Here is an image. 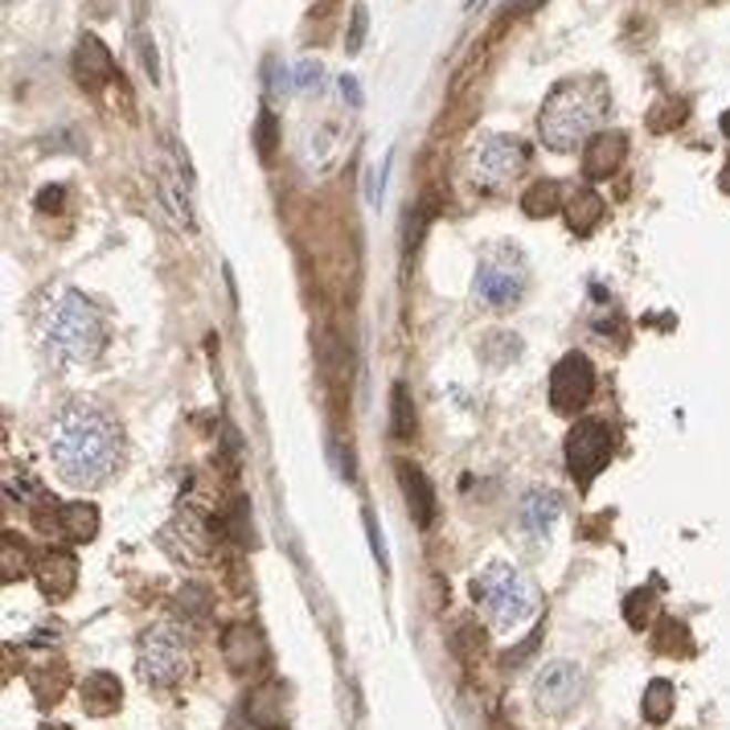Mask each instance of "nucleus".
<instances>
[{
	"label": "nucleus",
	"mask_w": 730,
	"mask_h": 730,
	"mask_svg": "<svg viewBox=\"0 0 730 730\" xmlns=\"http://www.w3.org/2000/svg\"><path fill=\"white\" fill-rule=\"evenodd\" d=\"M124 436L91 403H71L50 427V460L71 489H95L119 468Z\"/></svg>",
	"instance_id": "obj_1"
},
{
	"label": "nucleus",
	"mask_w": 730,
	"mask_h": 730,
	"mask_svg": "<svg viewBox=\"0 0 730 730\" xmlns=\"http://www.w3.org/2000/svg\"><path fill=\"white\" fill-rule=\"evenodd\" d=\"M607 107H612V91L599 74H578V79H562L542 103L538 115V136L554 153H571L575 144L591 140L599 124H604Z\"/></svg>",
	"instance_id": "obj_2"
},
{
	"label": "nucleus",
	"mask_w": 730,
	"mask_h": 730,
	"mask_svg": "<svg viewBox=\"0 0 730 730\" xmlns=\"http://www.w3.org/2000/svg\"><path fill=\"white\" fill-rule=\"evenodd\" d=\"M45 345L62 365H91L107 345L98 309L83 292H66L45 316Z\"/></svg>",
	"instance_id": "obj_3"
},
{
	"label": "nucleus",
	"mask_w": 730,
	"mask_h": 730,
	"mask_svg": "<svg viewBox=\"0 0 730 730\" xmlns=\"http://www.w3.org/2000/svg\"><path fill=\"white\" fill-rule=\"evenodd\" d=\"M472 599L497 628H521L538 612L534 583L521 575L513 562H489L472 578Z\"/></svg>",
	"instance_id": "obj_4"
},
{
	"label": "nucleus",
	"mask_w": 730,
	"mask_h": 730,
	"mask_svg": "<svg viewBox=\"0 0 730 730\" xmlns=\"http://www.w3.org/2000/svg\"><path fill=\"white\" fill-rule=\"evenodd\" d=\"M189 645H185V636L173 628V624H156L148 633L140 636V653H136V669H140L144 686H156V689H173L181 686L185 677H189Z\"/></svg>",
	"instance_id": "obj_5"
},
{
	"label": "nucleus",
	"mask_w": 730,
	"mask_h": 730,
	"mask_svg": "<svg viewBox=\"0 0 730 730\" xmlns=\"http://www.w3.org/2000/svg\"><path fill=\"white\" fill-rule=\"evenodd\" d=\"M530 283V268H525V254L518 247H489L477 268V295L489 309H513Z\"/></svg>",
	"instance_id": "obj_6"
},
{
	"label": "nucleus",
	"mask_w": 730,
	"mask_h": 730,
	"mask_svg": "<svg viewBox=\"0 0 730 730\" xmlns=\"http://www.w3.org/2000/svg\"><path fill=\"white\" fill-rule=\"evenodd\" d=\"M530 156H534V148L518 140V136H489L472 156V181L480 189H489V194L509 189L521 173L530 169Z\"/></svg>",
	"instance_id": "obj_7"
},
{
	"label": "nucleus",
	"mask_w": 730,
	"mask_h": 730,
	"mask_svg": "<svg viewBox=\"0 0 730 730\" xmlns=\"http://www.w3.org/2000/svg\"><path fill=\"white\" fill-rule=\"evenodd\" d=\"M612 460V427L604 419H578L566 436V468L578 489H587Z\"/></svg>",
	"instance_id": "obj_8"
},
{
	"label": "nucleus",
	"mask_w": 730,
	"mask_h": 730,
	"mask_svg": "<svg viewBox=\"0 0 730 730\" xmlns=\"http://www.w3.org/2000/svg\"><path fill=\"white\" fill-rule=\"evenodd\" d=\"M583 689H587V677L575 660H550L534 677V706L542 715H566L583 702Z\"/></svg>",
	"instance_id": "obj_9"
},
{
	"label": "nucleus",
	"mask_w": 730,
	"mask_h": 730,
	"mask_svg": "<svg viewBox=\"0 0 730 730\" xmlns=\"http://www.w3.org/2000/svg\"><path fill=\"white\" fill-rule=\"evenodd\" d=\"M595 394V365L583 357V353H566L554 374H550V403L559 415H575L591 403Z\"/></svg>",
	"instance_id": "obj_10"
},
{
	"label": "nucleus",
	"mask_w": 730,
	"mask_h": 730,
	"mask_svg": "<svg viewBox=\"0 0 730 730\" xmlns=\"http://www.w3.org/2000/svg\"><path fill=\"white\" fill-rule=\"evenodd\" d=\"M160 546L169 550L173 559L181 562H201L210 554V525L194 513H181V518H173L165 530H160Z\"/></svg>",
	"instance_id": "obj_11"
},
{
	"label": "nucleus",
	"mask_w": 730,
	"mask_h": 730,
	"mask_svg": "<svg viewBox=\"0 0 730 730\" xmlns=\"http://www.w3.org/2000/svg\"><path fill=\"white\" fill-rule=\"evenodd\" d=\"M628 160V136L624 132H595L583 148V173L591 181H607L616 177L619 165Z\"/></svg>",
	"instance_id": "obj_12"
},
{
	"label": "nucleus",
	"mask_w": 730,
	"mask_h": 730,
	"mask_svg": "<svg viewBox=\"0 0 730 730\" xmlns=\"http://www.w3.org/2000/svg\"><path fill=\"white\" fill-rule=\"evenodd\" d=\"M33 575H38L42 595L66 599V595H74V587H79V562H74L71 550H45L42 559H38V566H33Z\"/></svg>",
	"instance_id": "obj_13"
},
{
	"label": "nucleus",
	"mask_w": 730,
	"mask_h": 730,
	"mask_svg": "<svg viewBox=\"0 0 730 730\" xmlns=\"http://www.w3.org/2000/svg\"><path fill=\"white\" fill-rule=\"evenodd\" d=\"M74 79L83 91H98L103 83H112L115 79V58L112 50L98 42L95 33H83V42L74 50Z\"/></svg>",
	"instance_id": "obj_14"
},
{
	"label": "nucleus",
	"mask_w": 730,
	"mask_h": 730,
	"mask_svg": "<svg viewBox=\"0 0 730 730\" xmlns=\"http://www.w3.org/2000/svg\"><path fill=\"white\" fill-rule=\"evenodd\" d=\"M394 477H398V489L407 497L410 518L419 521V525H431V518H436V489H431L427 472H423L419 463L398 460L394 463Z\"/></svg>",
	"instance_id": "obj_15"
},
{
	"label": "nucleus",
	"mask_w": 730,
	"mask_h": 730,
	"mask_svg": "<svg viewBox=\"0 0 730 730\" xmlns=\"http://www.w3.org/2000/svg\"><path fill=\"white\" fill-rule=\"evenodd\" d=\"M222 657L234 674L259 669V665L268 660V640H263V633L251 628V624H234V628L222 636Z\"/></svg>",
	"instance_id": "obj_16"
},
{
	"label": "nucleus",
	"mask_w": 730,
	"mask_h": 730,
	"mask_svg": "<svg viewBox=\"0 0 730 730\" xmlns=\"http://www.w3.org/2000/svg\"><path fill=\"white\" fill-rule=\"evenodd\" d=\"M559 513H562V501H559V492H550V489H534L521 501V525H525V534H534V538H546L550 530H554Z\"/></svg>",
	"instance_id": "obj_17"
},
{
	"label": "nucleus",
	"mask_w": 730,
	"mask_h": 730,
	"mask_svg": "<svg viewBox=\"0 0 730 730\" xmlns=\"http://www.w3.org/2000/svg\"><path fill=\"white\" fill-rule=\"evenodd\" d=\"M119 698H124V689H119V677L115 674H91L83 681V710L91 718H107L119 710Z\"/></svg>",
	"instance_id": "obj_18"
},
{
	"label": "nucleus",
	"mask_w": 730,
	"mask_h": 730,
	"mask_svg": "<svg viewBox=\"0 0 730 730\" xmlns=\"http://www.w3.org/2000/svg\"><path fill=\"white\" fill-rule=\"evenodd\" d=\"M58 534H66L71 542H91L98 534V509L91 501H66L58 509Z\"/></svg>",
	"instance_id": "obj_19"
},
{
	"label": "nucleus",
	"mask_w": 730,
	"mask_h": 730,
	"mask_svg": "<svg viewBox=\"0 0 730 730\" xmlns=\"http://www.w3.org/2000/svg\"><path fill=\"white\" fill-rule=\"evenodd\" d=\"M599 222H604V197L595 194V189H578V194L566 201V226L575 230L578 239H587Z\"/></svg>",
	"instance_id": "obj_20"
},
{
	"label": "nucleus",
	"mask_w": 730,
	"mask_h": 730,
	"mask_svg": "<svg viewBox=\"0 0 730 730\" xmlns=\"http://www.w3.org/2000/svg\"><path fill=\"white\" fill-rule=\"evenodd\" d=\"M247 722L259 730H280L283 722V689L280 686H263L251 693L247 702Z\"/></svg>",
	"instance_id": "obj_21"
},
{
	"label": "nucleus",
	"mask_w": 730,
	"mask_h": 730,
	"mask_svg": "<svg viewBox=\"0 0 730 730\" xmlns=\"http://www.w3.org/2000/svg\"><path fill=\"white\" fill-rule=\"evenodd\" d=\"M674 702H677V693L669 681H648L645 698H640V710H645V718L653 727H665V722L674 718Z\"/></svg>",
	"instance_id": "obj_22"
},
{
	"label": "nucleus",
	"mask_w": 730,
	"mask_h": 730,
	"mask_svg": "<svg viewBox=\"0 0 730 730\" xmlns=\"http://www.w3.org/2000/svg\"><path fill=\"white\" fill-rule=\"evenodd\" d=\"M559 185L554 181H534L530 189H525V197H521V210L530 213V218H550V213H559Z\"/></svg>",
	"instance_id": "obj_23"
},
{
	"label": "nucleus",
	"mask_w": 730,
	"mask_h": 730,
	"mask_svg": "<svg viewBox=\"0 0 730 730\" xmlns=\"http://www.w3.org/2000/svg\"><path fill=\"white\" fill-rule=\"evenodd\" d=\"M390 407H394V419H390L394 439H410V436H415V403H410L407 382H394Z\"/></svg>",
	"instance_id": "obj_24"
},
{
	"label": "nucleus",
	"mask_w": 730,
	"mask_h": 730,
	"mask_svg": "<svg viewBox=\"0 0 730 730\" xmlns=\"http://www.w3.org/2000/svg\"><path fill=\"white\" fill-rule=\"evenodd\" d=\"M657 648L660 653H677V657H689L693 653V640H689V628L681 619H657Z\"/></svg>",
	"instance_id": "obj_25"
},
{
	"label": "nucleus",
	"mask_w": 730,
	"mask_h": 730,
	"mask_svg": "<svg viewBox=\"0 0 730 730\" xmlns=\"http://www.w3.org/2000/svg\"><path fill=\"white\" fill-rule=\"evenodd\" d=\"M160 197H165L169 213L177 218V226L194 230V210H189V194H185V185L177 189V181H173V169H165V177H160Z\"/></svg>",
	"instance_id": "obj_26"
},
{
	"label": "nucleus",
	"mask_w": 730,
	"mask_h": 730,
	"mask_svg": "<svg viewBox=\"0 0 730 730\" xmlns=\"http://www.w3.org/2000/svg\"><path fill=\"white\" fill-rule=\"evenodd\" d=\"M686 115H689L686 98H660L657 107L648 112V127L653 132H674V127L686 124Z\"/></svg>",
	"instance_id": "obj_27"
},
{
	"label": "nucleus",
	"mask_w": 730,
	"mask_h": 730,
	"mask_svg": "<svg viewBox=\"0 0 730 730\" xmlns=\"http://www.w3.org/2000/svg\"><path fill=\"white\" fill-rule=\"evenodd\" d=\"M451 648H456L463 660H477L480 653H484V628L472 624V619L456 624V633H451Z\"/></svg>",
	"instance_id": "obj_28"
},
{
	"label": "nucleus",
	"mask_w": 730,
	"mask_h": 730,
	"mask_svg": "<svg viewBox=\"0 0 730 730\" xmlns=\"http://www.w3.org/2000/svg\"><path fill=\"white\" fill-rule=\"evenodd\" d=\"M210 607H213V599H210V591L206 587L189 583V587L177 591V612H185L189 619H206L210 616Z\"/></svg>",
	"instance_id": "obj_29"
},
{
	"label": "nucleus",
	"mask_w": 730,
	"mask_h": 730,
	"mask_svg": "<svg viewBox=\"0 0 730 730\" xmlns=\"http://www.w3.org/2000/svg\"><path fill=\"white\" fill-rule=\"evenodd\" d=\"M653 612H657V595L653 591H633L628 595V604H624V619L633 624V628H648V619H653Z\"/></svg>",
	"instance_id": "obj_30"
},
{
	"label": "nucleus",
	"mask_w": 730,
	"mask_h": 730,
	"mask_svg": "<svg viewBox=\"0 0 730 730\" xmlns=\"http://www.w3.org/2000/svg\"><path fill=\"white\" fill-rule=\"evenodd\" d=\"M275 140H280V119H275V112H263L259 115V124H254V148H259L263 160H271Z\"/></svg>",
	"instance_id": "obj_31"
},
{
	"label": "nucleus",
	"mask_w": 730,
	"mask_h": 730,
	"mask_svg": "<svg viewBox=\"0 0 730 730\" xmlns=\"http://www.w3.org/2000/svg\"><path fill=\"white\" fill-rule=\"evenodd\" d=\"M0 554H4V583H13V578L25 575V546H21L13 534L0 538Z\"/></svg>",
	"instance_id": "obj_32"
},
{
	"label": "nucleus",
	"mask_w": 730,
	"mask_h": 730,
	"mask_svg": "<svg viewBox=\"0 0 730 730\" xmlns=\"http://www.w3.org/2000/svg\"><path fill=\"white\" fill-rule=\"evenodd\" d=\"M427 222H431V206L427 201H419L415 206V218H407V251H415L423 242V230H427Z\"/></svg>",
	"instance_id": "obj_33"
},
{
	"label": "nucleus",
	"mask_w": 730,
	"mask_h": 730,
	"mask_svg": "<svg viewBox=\"0 0 730 730\" xmlns=\"http://www.w3.org/2000/svg\"><path fill=\"white\" fill-rule=\"evenodd\" d=\"M365 25H369V13H365V4H357V9H353L350 38H345V50H350V54H357V50H362V42H365Z\"/></svg>",
	"instance_id": "obj_34"
},
{
	"label": "nucleus",
	"mask_w": 730,
	"mask_h": 730,
	"mask_svg": "<svg viewBox=\"0 0 730 730\" xmlns=\"http://www.w3.org/2000/svg\"><path fill=\"white\" fill-rule=\"evenodd\" d=\"M295 86H300V91H316V86H321V62H300V66H295Z\"/></svg>",
	"instance_id": "obj_35"
},
{
	"label": "nucleus",
	"mask_w": 730,
	"mask_h": 730,
	"mask_svg": "<svg viewBox=\"0 0 730 730\" xmlns=\"http://www.w3.org/2000/svg\"><path fill=\"white\" fill-rule=\"evenodd\" d=\"M140 58L144 66H148V79H160V66H156V45H153V33H140Z\"/></svg>",
	"instance_id": "obj_36"
},
{
	"label": "nucleus",
	"mask_w": 730,
	"mask_h": 730,
	"mask_svg": "<svg viewBox=\"0 0 730 730\" xmlns=\"http://www.w3.org/2000/svg\"><path fill=\"white\" fill-rule=\"evenodd\" d=\"M62 201H66V189H62V185H54V189H42V194H38V210H62Z\"/></svg>",
	"instance_id": "obj_37"
},
{
	"label": "nucleus",
	"mask_w": 730,
	"mask_h": 730,
	"mask_svg": "<svg viewBox=\"0 0 730 730\" xmlns=\"http://www.w3.org/2000/svg\"><path fill=\"white\" fill-rule=\"evenodd\" d=\"M365 530H369V546H374V554H378V566H386V546H382V530L378 521L365 513Z\"/></svg>",
	"instance_id": "obj_38"
},
{
	"label": "nucleus",
	"mask_w": 730,
	"mask_h": 730,
	"mask_svg": "<svg viewBox=\"0 0 730 730\" xmlns=\"http://www.w3.org/2000/svg\"><path fill=\"white\" fill-rule=\"evenodd\" d=\"M341 95L350 98V107H362V86H357L353 74H341Z\"/></svg>",
	"instance_id": "obj_39"
},
{
	"label": "nucleus",
	"mask_w": 730,
	"mask_h": 730,
	"mask_svg": "<svg viewBox=\"0 0 730 730\" xmlns=\"http://www.w3.org/2000/svg\"><path fill=\"white\" fill-rule=\"evenodd\" d=\"M718 185H722V194H730V160H727V169H722V177H718Z\"/></svg>",
	"instance_id": "obj_40"
},
{
	"label": "nucleus",
	"mask_w": 730,
	"mask_h": 730,
	"mask_svg": "<svg viewBox=\"0 0 730 730\" xmlns=\"http://www.w3.org/2000/svg\"><path fill=\"white\" fill-rule=\"evenodd\" d=\"M480 4H489V0H463V9H480Z\"/></svg>",
	"instance_id": "obj_41"
},
{
	"label": "nucleus",
	"mask_w": 730,
	"mask_h": 730,
	"mask_svg": "<svg viewBox=\"0 0 730 730\" xmlns=\"http://www.w3.org/2000/svg\"><path fill=\"white\" fill-rule=\"evenodd\" d=\"M722 132H727V136H730V112L722 115Z\"/></svg>",
	"instance_id": "obj_42"
},
{
	"label": "nucleus",
	"mask_w": 730,
	"mask_h": 730,
	"mask_svg": "<svg viewBox=\"0 0 730 730\" xmlns=\"http://www.w3.org/2000/svg\"><path fill=\"white\" fill-rule=\"evenodd\" d=\"M45 730H66V727H45Z\"/></svg>",
	"instance_id": "obj_43"
}]
</instances>
